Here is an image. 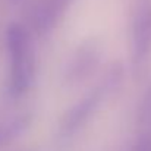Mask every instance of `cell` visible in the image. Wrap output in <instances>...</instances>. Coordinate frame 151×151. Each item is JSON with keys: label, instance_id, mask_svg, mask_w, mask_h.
Segmentation results:
<instances>
[{"label": "cell", "instance_id": "4", "mask_svg": "<svg viewBox=\"0 0 151 151\" xmlns=\"http://www.w3.org/2000/svg\"><path fill=\"white\" fill-rule=\"evenodd\" d=\"M103 44L99 38L84 40L72 53L66 63L63 82L68 87H76L88 79L100 66L103 60Z\"/></svg>", "mask_w": 151, "mask_h": 151}, {"label": "cell", "instance_id": "3", "mask_svg": "<svg viewBox=\"0 0 151 151\" xmlns=\"http://www.w3.org/2000/svg\"><path fill=\"white\" fill-rule=\"evenodd\" d=\"M151 51V0H137L131 27V66L138 75Z\"/></svg>", "mask_w": 151, "mask_h": 151}, {"label": "cell", "instance_id": "8", "mask_svg": "<svg viewBox=\"0 0 151 151\" xmlns=\"http://www.w3.org/2000/svg\"><path fill=\"white\" fill-rule=\"evenodd\" d=\"M138 128L139 132L151 134V84L145 88L138 107Z\"/></svg>", "mask_w": 151, "mask_h": 151}, {"label": "cell", "instance_id": "1", "mask_svg": "<svg viewBox=\"0 0 151 151\" xmlns=\"http://www.w3.org/2000/svg\"><path fill=\"white\" fill-rule=\"evenodd\" d=\"M6 49L9 54L10 97L19 99L32 87L35 79V56L29 31L21 24H10L6 29Z\"/></svg>", "mask_w": 151, "mask_h": 151}, {"label": "cell", "instance_id": "6", "mask_svg": "<svg viewBox=\"0 0 151 151\" xmlns=\"http://www.w3.org/2000/svg\"><path fill=\"white\" fill-rule=\"evenodd\" d=\"M32 114L31 113H19L10 117L0 126V144H7L16 138H19L31 125Z\"/></svg>", "mask_w": 151, "mask_h": 151}, {"label": "cell", "instance_id": "9", "mask_svg": "<svg viewBox=\"0 0 151 151\" xmlns=\"http://www.w3.org/2000/svg\"><path fill=\"white\" fill-rule=\"evenodd\" d=\"M132 151H151V134L139 132Z\"/></svg>", "mask_w": 151, "mask_h": 151}, {"label": "cell", "instance_id": "7", "mask_svg": "<svg viewBox=\"0 0 151 151\" xmlns=\"http://www.w3.org/2000/svg\"><path fill=\"white\" fill-rule=\"evenodd\" d=\"M123 76H125V69L120 62H114L107 68V70L104 72L100 81V85L104 88L107 97H110L119 91V88L122 87V82H123Z\"/></svg>", "mask_w": 151, "mask_h": 151}, {"label": "cell", "instance_id": "5", "mask_svg": "<svg viewBox=\"0 0 151 151\" xmlns=\"http://www.w3.org/2000/svg\"><path fill=\"white\" fill-rule=\"evenodd\" d=\"M73 0H44L32 13V28L40 37H49Z\"/></svg>", "mask_w": 151, "mask_h": 151}, {"label": "cell", "instance_id": "2", "mask_svg": "<svg viewBox=\"0 0 151 151\" xmlns=\"http://www.w3.org/2000/svg\"><path fill=\"white\" fill-rule=\"evenodd\" d=\"M107 97L104 88L100 84L96 85L87 96L76 101L63 116L57 137H56V145L60 151L66 150L72 145L76 135L82 131V128L90 122V119L94 116V113L99 110L103 100Z\"/></svg>", "mask_w": 151, "mask_h": 151}]
</instances>
